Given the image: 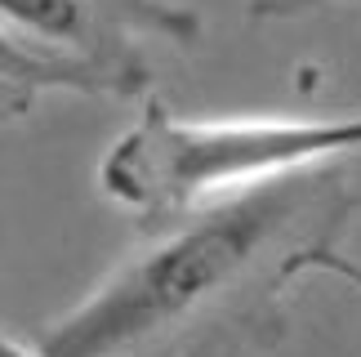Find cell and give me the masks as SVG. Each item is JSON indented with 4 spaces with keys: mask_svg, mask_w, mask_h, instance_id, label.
Masks as SVG:
<instances>
[{
    "mask_svg": "<svg viewBox=\"0 0 361 357\" xmlns=\"http://www.w3.org/2000/svg\"><path fill=\"white\" fill-rule=\"evenodd\" d=\"M357 197L339 166H317L183 214L45 326L40 357H241L276 344L281 299L335 250Z\"/></svg>",
    "mask_w": 361,
    "mask_h": 357,
    "instance_id": "6da1fadb",
    "label": "cell"
},
{
    "mask_svg": "<svg viewBox=\"0 0 361 357\" xmlns=\"http://www.w3.org/2000/svg\"><path fill=\"white\" fill-rule=\"evenodd\" d=\"M361 152L357 116H178L147 99L99 161L103 197L147 228Z\"/></svg>",
    "mask_w": 361,
    "mask_h": 357,
    "instance_id": "7a4b0ae2",
    "label": "cell"
},
{
    "mask_svg": "<svg viewBox=\"0 0 361 357\" xmlns=\"http://www.w3.org/2000/svg\"><path fill=\"white\" fill-rule=\"evenodd\" d=\"M0 27L36 49L85 63L121 94L147 90L143 40L192 45L201 36L197 13L170 0H0Z\"/></svg>",
    "mask_w": 361,
    "mask_h": 357,
    "instance_id": "3957f363",
    "label": "cell"
},
{
    "mask_svg": "<svg viewBox=\"0 0 361 357\" xmlns=\"http://www.w3.org/2000/svg\"><path fill=\"white\" fill-rule=\"evenodd\" d=\"M322 5H343V0H245L250 18H299Z\"/></svg>",
    "mask_w": 361,
    "mask_h": 357,
    "instance_id": "277c9868",
    "label": "cell"
},
{
    "mask_svg": "<svg viewBox=\"0 0 361 357\" xmlns=\"http://www.w3.org/2000/svg\"><path fill=\"white\" fill-rule=\"evenodd\" d=\"M308 272H330V277H343V282H353L361 291V264H353L348 255H339V246L335 250H317L308 259Z\"/></svg>",
    "mask_w": 361,
    "mask_h": 357,
    "instance_id": "5b68a950",
    "label": "cell"
},
{
    "mask_svg": "<svg viewBox=\"0 0 361 357\" xmlns=\"http://www.w3.org/2000/svg\"><path fill=\"white\" fill-rule=\"evenodd\" d=\"M0 357H40V353H36V349H27L23 339H13L5 326H0Z\"/></svg>",
    "mask_w": 361,
    "mask_h": 357,
    "instance_id": "8992f818",
    "label": "cell"
}]
</instances>
